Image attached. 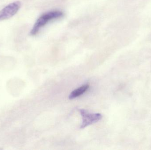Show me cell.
<instances>
[{
  "label": "cell",
  "instance_id": "cell-1",
  "mask_svg": "<svg viewBox=\"0 0 151 150\" xmlns=\"http://www.w3.org/2000/svg\"><path fill=\"white\" fill-rule=\"evenodd\" d=\"M63 16L64 13L61 11H51L43 13L36 20L30 32V34L32 36L36 35L41 28L50 21L63 17Z\"/></svg>",
  "mask_w": 151,
  "mask_h": 150
},
{
  "label": "cell",
  "instance_id": "cell-2",
  "mask_svg": "<svg viewBox=\"0 0 151 150\" xmlns=\"http://www.w3.org/2000/svg\"><path fill=\"white\" fill-rule=\"evenodd\" d=\"M80 112L82 117V122L81 126V129H83L91 124L99 121L102 118V115L99 113H90L84 109H80Z\"/></svg>",
  "mask_w": 151,
  "mask_h": 150
},
{
  "label": "cell",
  "instance_id": "cell-3",
  "mask_svg": "<svg viewBox=\"0 0 151 150\" xmlns=\"http://www.w3.org/2000/svg\"><path fill=\"white\" fill-rule=\"evenodd\" d=\"M21 7L19 1H16L8 4L0 11V20L10 18L18 11Z\"/></svg>",
  "mask_w": 151,
  "mask_h": 150
},
{
  "label": "cell",
  "instance_id": "cell-4",
  "mask_svg": "<svg viewBox=\"0 0 151 150\" xmlns=\"http://www.w3.org/2000/svg\"><path fill=\"white\" fill-rule=\"evenodd\" d=\"M89 88V85L88 84L84 85L79 88L76 89L71 92L69 96V99L73 100L83 94L87 91Z\"/></svg>",
  "mask_w": 151,
  "mask_h": 150
}]
</instances>
